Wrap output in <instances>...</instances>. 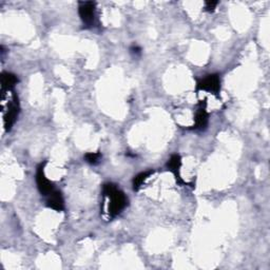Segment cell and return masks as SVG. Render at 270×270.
Returning <instances> with one entry per match:
<instances>
[{
  "instance_id": "obj_10",
  "label": "cell",
  "mask_w": 270,
  "mask_h": 270,
  "mask_svg": "<svg viewBox=\"0 0 270 270\" xmlns=\"http://www.w3.org/2000/svg\"><path fill=\"white\" fill-rule=\"evenodd\" d=\"M153 173H154L153 170H149V171L141 172V173H138L137 175H135V176H134V179H133V181H132L133 190H134V191H138V190H140L141 187L145 184V182L147 181Z\"/></svg>"
},
{
  "instance_id": "obj_5",
  "label": "cell",
  "mask_w": 270,
  "mask_h": 270,
  "mask_svg": "<svg viewBox=\"0 0 270 270\" xmlns=\"http://www.w3.org/2000/svg\"><path fill=\"white\" fill-rule=\"evenodd\" d=\"M7 111L3 112V121H4V128L6 131H10L12 126L16 121L18 114H19V103L18 98L15 95L13 102H10L9 106L6 108Z\"/></svg>"
},
{
  "instance_id": "obj_4",
  "label": "cell",
  "mask_w": 270,
  "mask_h": 270,
  "mask_svg": "<svg viewBox=\"0 0 270 270\" xmlns=\"http://www.w3.org/2000/svg\"><path fill=\"white\" fill-rule=\"evenodd\" d=\"M44 166H45V163L40 164L37 168L36 184H37V188L38 190H39L41 195L48 196L54 190H55V187H54V184L50 180H48L47 176H45Z\"/></svg>"
},
{
  "instance_id": "obj_12",
  "label": "cell",
  "mask_w": 270,
  "mask_h": 270,
  "mask_svg": "<svg viewBox=\"0 0 270 270\" xmlns=\"http://www.w3.org/2000/svg\"><path fill=\"white\" fill-rule=\"evenodd\" d=\"M219 4V1H206L205 2V11L212 13L217 9V6Z\"/></svg>"
},
{
  "instance_id": "obj_8",
  "label": "cell",
  "mask_w": 270,
  "mask_h": 270,
  "mask_svg": "<svg viewBox=\"0 0 270 270\" xmlns=\"http://www.w3.org/2000/svg\"><path fill=\"white\" fill-rule=\"evenodd\" d=\"M208 121H209V115H208V112L206 110V106H203V104H200L198 109L195 112L193 129L198 131L205 130L208 126Z\"/></svg>"
},
{
  "instance_id": "obj_9",
  "label": "cell",
  "mask_w": 270,
  "mask_h": 270,
  "mask_svg": "<svg viewBox=\"0 0 270 270\" xmlns=\"http://www.w3.org/2000/svg\"><path fill=\"white\" fill-rule=\"evenodd\" d=\"M18 82L17 76L9 73V72H3L1 75V90L4 91H12V89L16 86Z\"/></svg>"
},
{
  "instance_id": "obj_6",
  "label": "cell",
  "mask_w": 270,
  "mask_h": 270,
  "mask_svg": "<svg viewBox=\"0 0 270 270\" xmlns=\"http://www.w3.org/2000/svg\"><path fill=\"white\" fill-rule=\"evenodd\" d=\"M166 167L169 171L174 174L177 184H180V185L186 184L183 181V179L181 177V174H180L181 167H182V157H181L180 154H173V155H171V157L169 158V160L167 161Z\"/></svg>"
},
{
  "instance_id": "obj_7",
  "label": "cell",
  "mask_w": 270,
  "mask_h": 270,
  "mask_svg": "<svg viewBox=\"0 0 270 270\" xmlns=\"http://www.w3.org/2000/svg\"><path fill=\"white\" fill-rule=\"evenodd\" d=\"M47 197V207L55 211L65 210V199L60 191L54 190Z\"/></svg>"
},
{
  "instance_id": "obj_2",
  "label": "cell",
  "mask_w": 270,
  "mask_h": 270,
  "mask_svg": "<svg viewBox=\"0 0 270 270\" xmlns=\"http://www.w3.org/2000/svg\"><path fill=\"white\" fill-rule=\"evenodd\" d=\"M78 14L86 28H92L96 19V4L93 1H80L78 3Z\"/></svg>"
},
{
  "instance_id": "obj_1",
  "label": "cell",
  "mask_w": 270,
  "mask_h": 270,
  "mask_svg": "<svg viewBox=\"0 0 270 270\" xmlns=\"http://www.w3.org/2000/svg\"><path fill=\"white\" fill-rule=\"evenodd\" d=\"M103 196L109 199L108 214L110 218L117 217L128 205V197L121 190H119L117 185L113 183H107L104 185Z\"/></svg>"
},
{
  "instance_id": "obj_3",
  "label": "cell",
  "mask_w": 270,
  "mask_h": 270,
  "mask_svg": "<svg viewBox=\"0 0 270 270\" xmlns=\"http://www.w3.org/2000/svg\"><path fill=\"white\" fill-rule=\"evenodd\" d=\"M197 91H206L210 93L218 95L221 90V78L219 74L207 75L204 78L200 79L196 84Z\"/></svg>"
},
{
  "instance_id": "obj_11",
  "label": "cell",
  "mask_w": 270,
  "mask_h": 270,
  "mask_svg": "<svg viewBox=\"0 0 270 270\" xmlns=\"http://www.w3.org/2000/svg\"><path fill=\"white\" fill-rule=\"evenodd\" d=\"M83 158L90 165H97L100 161V158H102V153H100L99 151L98 152H89V153L84 154Z\"/></svg>"
},
{
  "instance_id": "obj_13",
  "label": "cell",
  "mask_w": 270,
  "mask_h": 270,
  "mask_svg": "<svg viewBox=\"0 0 270 270\" xmlns=\"http://www.w3.org/2000/svg\"><path fill=\"white\" fill-rule=\"evenodd\" d=\"M130 53L132 54V55H134L135 57L137 56H141L142 54V48L138 47V45H133V47L130 48Z\"/></svg>"
}]
</instances>
